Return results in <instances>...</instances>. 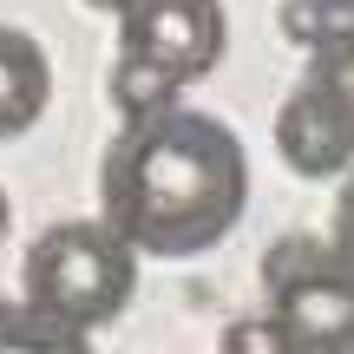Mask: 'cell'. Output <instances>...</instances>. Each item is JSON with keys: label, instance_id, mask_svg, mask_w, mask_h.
<instances>
[{"label": "cell", "instance_id": "1", "mask_svg": "<svg viewBox=\"0 0 354 354\" xmlns=\"http://www.w3.org/2000/svg\"><path fill=\"white\" fill-rule=\"evenodd\" d=\"M250 210V158L243 138L210 112L125 118L99 165V216L138 256H203L230 236Z\"/></svg>", "mask_w": 354, "mask_h": 354}, {"label": "cell", "instance_id": "2", "mask_svg": "<svg viewBox=\"0 0 354 354\" xmlns=\"http://www.w3.org/2000/svg\"><path fill=\"white\" fill-rule=\"evenodd\" d=\"M131 289H138V250L105 216H92V223L73 216V223L39 230L20 263V302L33 315L59 322V328H79V335L118 322Z\"/></svg>", "mask_w": 354, "mask_h": 354}, {"label": "cell", "instance_id": "3", "mask_svg": "<svg viewBox=\"0 0 354 354\" xmlns=\"http://www.w3.org/2000/svg\"><path fill=\"white\" fill-rule=\"evenodd\" d=\"M223 7L216 0H131L118 13V66L112 105L125 118L165 112L190 79L223 59Z\"/></svg>", "mask_w": 354, "mask_h": 354}, {"label": "cell", "instance_id": "4", "mask_svg": "<svg viewBox=\"0 0 354 354\" xmlns=\"http://www.w3.org/2000/svg\"><path fill=\"white\" fill-rule=\"evenodd\" d=\"M289 256H295V269L282 256L263 263L269 315L282 322L289 348L295 354H354V269L342 256H322L315 243H295Z\"/></svg>", "mask_w": 354, "mask_h": 354}, {"label": "cell", "instance_id": "5", "mask_svg": "<svg viewBox=\"0 0 354 354\" xmlns=\"http://www.w3.org/2000/svg\"><path fill=\"white\" fill-rule=\"evenodd\" d=\"M276 151L289 158L302 177H335V171H348V158H354L348 125L335 118V105L322 99L308 79L289 92V99H282V118H276Z\"/></svg>", "mask_w": 354, "mask_h": 354}, {"label": "cell", "instance_id": "6", "mask_svg": "<svg viewBox=\"0 0 354 354\" xmlns=\"http://www.w3.org/2000/svg\"><path fill=\"white\" fill-rule=\"evenodd\" d=\"M53 99V66H46V46L20 26H0V145L20 138V131L39 125Z\"/></svg>", "mask_w": 354, "mask_h": 354}, {"label": "cell", "instance_id": "7", "mask_svg": "<svg viewBox=\"0 0 354 354\" xmlns=\"http://www.w3.org/2000/svg\"><path fill=\"white\" fill-rule=\"evenodd\" d=\"M308 86H315L322 99L335 105V118H342V125H348V138H354V20H342V26H335V33L315 46Z\"/></svg>", "mask_w": 354, "mask_h": 354}, {"label": "cell", "instance_id": "8", "mask_svg": "<svg viewBox=\"0 0 354 354\" xmlns=\"http://www.w3.org/2000/svg\"><path fill=\"white\" fill-rule=\"evenodd\" d=\"M0 354H92V348L79 328H59L26 302H0Z\"/></svg>", "mask_w": 354, "mask_h": 354}, {"label": "cell", "instance_id": "9", "mask_svg": "<svg viewBox=\"0 0 354 354\" xmlns=\"http://www.w3.org/2000/svg\"><path fill=\"white\" fill-rule=\"evenodd\" d=\"M216 354H295V348H289V335H282L276 315H243V322L223 328Z\"/></svg>", "mask_w": 354, "mask_h": 354}, {"label": "cell", "instance_id": "10", "mask_svg": "<svg viewBox=\"0 0 354 354\" xmlns=\"http://www.w3.org/2000/svg\"><path fill=\"white\" fill-rule=\"evenodd\" d=\"M335 26H342V20H328V13H322L315 0H289V7H282V33H289V39H302L308 53H315L322 39L335 33Z\"/></svg>", "mask_w": 354, "mask_h": 354}, {"label": "cell", "instance_id": "11", "mask_svg": "<svg viewBox=\"0 0 354 354\" xmlns=\"http://www.w3.org/2000/svg\"><path fill=\"white\" fill-rule=\"evenodd\" d=\"M335 256L354 269V177H348V190H342V203H335Z\"/></svg>", "mask_w": 354, "mask_h": 354}, {"label": "cell", "instance_id": "12", "mask_svg": "<svg viewBox=\"0 0 354 354\" xmlns=\"http://www.w3.org/2000/svg\"><path fill=\"white\" fill-rule=\"evenodd\" d=\"M322 13H328V20H354V0H315Z\"/></svg>", "mask_w": 354, "mask_h": 354}, {"label": "cell", "instance_id": "13", "mask_svg": "<svg viewBox=\"0 0 354 354\" xmlns=\"http://www.w3.org/2000/svg\"><path fill=\"white\" fill-rule=\"evenodd\" d=\"M86 7H99V13H125L131 0H86Z\"/></svg>", "mask_w": 354, "mask_h": 354}, {"label": "cell", "instance_id": "14", "mask_svg": "<svg viewBox=\"0 0 354 354\" xmlns=\"http://www.w3.org/2000/svg\"><path fill=\"white\" fill-rule=\"evenodd\" d=\"M7 223H13V210H7V190H0V236H7Z\"/></svg>", "mask_w": 354, "mask_h": 354}]
</instances>
